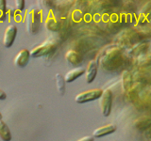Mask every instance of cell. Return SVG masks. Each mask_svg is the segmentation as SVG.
Wrapping results in <instances>:
<instances>
[{"instance_id": "obj_10", "label": "cell", "mask_w": 151, "mask_h": 141, "mask_svg": "<svg viewBox=\"0 0 151 141\" xmlns=\"http://www.w3.org/2000/svg\"><path fill=\"white\" fill-rule=\"evenodd\" d=\"M65 59L69 64L74 65V66H78L82 63L83 56L78 51L70 49L65 53Z\"/></svg>"}, {"instance_id": "obj_3", "label": "cell", "mask_w": 151, "mask_h": 141, "mask_svg": "<svg viewBox=\"0 0 151 141\" xmlns=\"http://www.w3.org/2000/svg\"><path fill=\"white\" fill-rule=\"evenodd\" d=\"M56 46L57 44L53 41H45L44 43L34 47L33 49H31V51H29L30 56L34 58H41V56H45L52 53L56 49Z\"/></svg>"}, {"instance_id": "obj_19", "label": "cell", "mask_w": 151, "mask_h": 141, "mask_svg": "<svg viewBox=\"0 0 151 141\" xmlns=\"http://www.w3.org/2000/svg\"><path fill=\"white\" fill-rule=\"evenodd\" d=\"M7 98V94L4 90L2 89H0V100H5V99Z\"/></svg>"}, {"instance_id": "obj_5", "label": "cell", "mask_w": 151, "mask_h": 141, "mask_svg": "<svg viewBox=\"0 0 151 141\" xmlns=\"http://www.w3.org/2000/svg\"><path fill=\"white\" fill-rule=\"evenodd\" d=\"M100 99V108L101 112L104 117L110 116L111 112V107H112V100H113V94L112 91L110 88L104 89L102 92Z\"/></svg>"}, {"instance_id": "obj_4", "label": "cell", "mask_w": 151, "mask_h": 141, "mask_svg": "<svg viewBox=\"0 0 151 141\" xmlns=\"http://www.w3.org/2000/svg\"><path fill=\"white\" fill-rule=\"evenodd\" d=\"M103 90L101 88H93L90 90H85L78 93L75 97V102L78 103H85L88 102H92L97 100L101 97Z\"/></svg>"}, {"instance_id": "obj_2", "label": "cell", "mask_w": 151, "mask_h": 141, "mask_svg": "<svg viewBox=\"0 0 151 141\" xmlns=\"http://www.w3.org/2000/svg\"><path fill=\"white\" fill-rule=\"evenodd\" d=\"M122 56V51L117 47H112L108 49L104 55L100 58L101 68L106 70H114L119 63V60Z\"/></svg>"}, {"instance_id": "obj_17", "label": "cell", "mask_w": 151, "mask_h": 141, "mask_svg": "<svg viewBox=\"0 0 151 141\" xmlns=\"http://www.w3.org/2000/svg\"><path fill=\"white\" fill-rule=\"evenodd\" d=\"M15 8L17 11H23L25 9V1L24 0H16L15 1Z\"/></svg>"}, {"instance_id": "obj_1", "label": "cell", "mask_w": 151, "mask_h": 141, "mask_svg": "<svg viewBox=\"0 0 151 141\" xmlns=\"http://www.w3.org/2000/svg\"><path fill=\"white\" fill-rule=\"evenodd\" d=\"M42 12L39 9L35 7H30L27 9L24 16L25 20L26 29L31 35H35L39 32L41 24H42Z\"/></svg>"}, {"instance_id": "obj_14", "label": "cell", "mask_w": 151, "mask_h": 141, "mask_svg": "<svg viewBox=\"0 0 151 141\" xmlns=\"http://www.w3.org/2000/svg\"><path fill=\"white\" fill-rule=\"evenodd\" d=\"M132 85V76L129 70H124L122 73V87L125 91H127Z\"/></svg>"}, {"instance_id": "obj_6", "label": "cell", "mask_w": 151, "mask_h": 141, "mask_svg": "<svg viewBox=\"0 0 151 141\" xmlns=\"http://www.w3.org/2000/svg\"><path fill=\"white\" fill-rule=\"evenodd\" d=\"M17 35V27L14 25H9L4 32V36H3V44L5 47L9 48L11 46H12L14 41H15V38Z\"/></svg>"}, {"instance_id": "obj_20", "label": "cell", "mask_w": 151, "mask_h": 141, "mask_svg": "<svg viewBox=\"0 0 151 141\" xmlns=\"http://www.w3.org/2000/svg\"><path fill=\"white\" fill-rule=\"evenodd\" d=\"M0 120H2V114H1V112H0Z\"/></svg>"}, {"instance_id": "obj_8", "label": "cell", "mask_w": 151, "mask_h": 141, "mask_svg": "<svg viewBox=\"0 0 151 141\" xmlns=\"http://www.w3.org/2000/svg\"><path fill=\"white\" fill-rule=\"evenodd\" d=\"M30 52L27 49H22L17 53L14 58V64L18 68H24L29 61Z\"/></svg>"}, {"instance_id": "obj_13", "label": "cell", "mask_w": 151, "mask_h": 141, "mask_svg": "<svg viewBox=\"0 0 151 141\" xmlns=\"http://www.w3.org/2000/svg\"><path fill=\"white\" fill-rule=\"evenodd\" d=\"M12 132L9 126L5 121L0 120V138L3 141H11L12 140Z\"/></svg>"}, {"instance_id": "obj_12", "label": "cell", "mask_w": 151, "mask_h": 141, "mask_svg": "<svg viewBox=\"0 0 151 141\" xmlns=\"http://www.w3.org/2000/svg\"><path fill=\"white\" fill-rule=\"evenodd\" d=\"M84 73H85V69L83 67H77L73 70H70L69 72L65 74V76L63 77L64 81L66 83H71L75 81L76 79H78V77H80Z\"/></svg>"}, {"instance_id": "obj_18", "label": "cell", "mask_w": 151, "mask_h": 141, "mask_svg": "<svg viewBox=\"0 0 151 141\" xmlns=\"http://www.w3.org/2000/svg\"><path fill=\"white\" fill-rule=\"evenodd\" d=\"M93 137L91 135H86V136H83V137H81L80 139L77 140V141H93Z\"/></svg>"}, {"instance_id": "obj_11", "label": "cell", "mask_w": 151, "mask_h": 141, "mask_svg": "<svg viewBox=\"0 0 151 141\" xmlns=\"http://www.w3.org/2000/svg\"><path fill=\"white\" fill-rule=\"evenodd\" d=\"M116 131V126L114 124H107L94 129L93 132V137H102L108 135H111Z\"/></svg>"}, {"instance_id": "obj_15", "label": "cell", "mask_w": 151, "mask_h": 141, "mask_svg": "<svg viewBox=\"0 0 151 141\" xmlns=\"http://www.w3.org/2000/svg\"><path fill=\"white\" fill-rule=\"evenodd\" d=\"M55 81H56V88L58 92L60 95H63L66 90V87H65V81L63 76L60 73H56L55 75Z\"/></svg>"}, {"instance_id": "obj_16", "label": "cell", "mask_w": 151, "mask_h": 141, "mask_svg": "<svg viewBox=\"0 0 151 141\" xmlns=\"http://www.w3.org/2000/svg\"><path fill=\"white\" fill-rule=\"evenodd\" d=\"M7 2L6 0H0V23L5 21L7 16Z\"/></svg>"}, {"instance_id": "obj_7", "label": "cell", "mask_w": 151, "mask_h": 141, "mask_svg": "<svg viewBox=\"0 0 151 141\" xmlns=\"http://www.w3.org/2000/svg\"><path fill=\"white\" fill-rule=\"evenodd\" d=\"M45 27L47 30L57 32L60 28V23L57 18L53 9H49L45 19Z\"/></svg>"}, {"instance_id": "obj_9", "label": "cell", "mask_w": 151, "mask_h": 141, "mask_svg": "<svg viewBox=\"0 0 151 141\" xmlns=\"http://www.w3.org/2000/svg\"><path fill=\"white\" fill-rule=\"evenodd\" d=\"M97 69H98V64L96 60H91L88 63L86 69H85V79H86L87 83H92L96 77L97 74Z\"/></svg>"}]
</instances>
